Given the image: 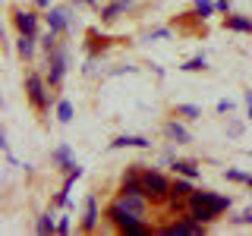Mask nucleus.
Segmentation results:
<instances>
[{"mask_svg":"<svg viewBox=\"0 0 252 236\" xmlns=\"http://www.w3.org/2000/svg\"><path fill=\"white\" fill-rule=\"evenodd\" d=\"M98 220H101V214H98V199L89 195V199H85V214H82V230L85 233H94V230H98Z\"/></svg>","mask_w":252,"mask_h":236,"instance_id":"10","label":"nucleus"},{"mask_svg":"<svg viewBox=\"0 0 252 236\" xmlns=\"http://www.w3.org/2000/svg\"><path fill=\"white\" fill-rule=\"evenodd\" d=\"M224 29H230V31H246V35H252V19H249V16H240V13H227V16H224Z\"/></svg>","mask_w":252,"mask_h":236,"instance_id":"14","label":"nucleus"},{"mask_svg":"<svg viewBox=\"0 0 252 236\" xmlns=\"http://www.w3.org/2000/svg\"><path fill=\"white\" fill-rule=\"evenodd\" d=\"M158 233H161V236H202L205 224H199V220H192V217H183V220H177V224L161 227Z\"/></svg>","mask_w":252,"mask_h":236,"instance_id":"7","label":"nucleus"},{"mask_svg":"<svg viewBox=\"0 0 252 236\" xmlns=\"http://www.w3.org/2000/svg\"><path fill=\"white\" fill-rule=\"evenodd\" d=\"M41 47H44V51H54V47H57V31L47 29V35L41 38Z\"/></svg>","mask_w":252,"mask_h":236,"instance_id":"25","label":"nucleus"},{"mask_svg":"<svg viewBox=\"0 0 252 236\" xmlns=\"http://www.w3.org/2000/svg\"><path fill=\"white\" fill-rule=\"evenodd\" d=\"M66 66H69V57H66V47H54V51H47V82L57 88L63 82V76H66Z\"/></svg>","mask_w":252,"mask_h":236,"instance_id":"4","label":"nucleus"},{"mask_svg":"<svg viewBox=\"0 0 252 236\" xmlns=\"http://www.w3.org/2000/svg\"><path fill=\"white\" fill-rule=\"evenodd\" d=\"M246 104H249V117H252V91L246 94Z\"/></svg>","mask_w":252,"mask_h":236,"instance_id":"33","label":"nucleus"},{"mask_svg":"<svg viewBox=\"0 0 252 236\" xmlns=\"http://www.w3.org/2000/svg\"><path fill=\"white\" fill-rule=\"evenodd\" d=\"M73 3H79V6H94V0H73Z\"/></svg>","mask_w":252,"mask_h":236,"instance_id":"32","label":"nucleus"},{"mask_svg":"<svg viewBox=\"0 0 252 236\" xmlns=\"http://www.w3.org/2000/svg\"><path fill=\"white\" fill-rule=\"evenodd\" d=\"M32 3H35V6H41V10H51V3H54V0H32Z\"/></svg>","mask_w":252,"mask_h":236,"instance_id":"31","label":"nucleus"},{"mask_svg":"<svg viewBox=\"0 0 252 236\" xmlns=\"http://www.w3.org/2000/svg\"><path fill=\"white\" fill-rule=\"evenodd\" d=\"M170 167L177 170L180 177H189V179H199V173H202L195 161H180V157H177V161H170Z\"/></svg>","mask_w":252,"mask_h":236,"instance_id":"16","label":"nucleus"},{"mask_svg":"<svg viewBox=\"0 0 252 236\" xmlns=\"http://www.w3.org/2000/svg\"><path fill=\"white\" fill-rule=\"evenodd\" d=\"M57 233H69V217H63L57 224Z\"/></svg>","mask_w":252,"mask_h":236,"instance_id":"29","label":"nucleus"},{"mask_svg":"<svg viewBox=\"0 0 252 236\" xmlns=\"http://www.w3.org/2000/svg\"><path fill=\"white\" fill-rule=\"evenodd\" d=\"M44 19H47V29L57 31V35H63V31L73 29V10H69V6H51Z\"/></svg>","mask_w":252,"mask_h":236,"instance_id":"6","label":"nucleus"},{"mask_svg":"<svg viewBox=\"0 0 252 236\" xmlns=\"http://www.w3.org/2000/svg\"><path fill=\"white\" fill-rule=\"evenodd\" d=\"M126 10H132V0H110L101 6V22H117Z\"/></svg>","mask_w":252,"mask_h":236,"instance_id":"9","label":"nucleus"},{"mask_svg":"<svg viewBox=\"0 0 252 236\" xmlns=\"http://www.w3.org/2000/svg\"><path fill=\"white\" fill-rule=\"evenodd\" d=\"M57 120L60 123H69V120H73V104H69V101H60V104H57Z\"/></svg>","mask_w":252,"mask_h":236,"instance_id":"24","label":"nucleus"},{"mask_svg":"<svg viewBox=\"0 0 252 236\" xmlns=\"http://www.w3.org/2000/svg\"><path fill=\"white\" fill-rule=\"evenodd\" d=\"M164 132H167V139L177 142V145H189V142H192V132H189L180 120H167L164 123Z\"/></svg>","mask_w":252,"mask_h":236,"instance_id":"11","label":"nucleus"},{"mask_svg":"<svg viewBox=\"0 0 252 236\" xmlns=\"http://www.w3.org/2000/svg\"><path fill=\"white\" fill-rule=\"evenodd\" d=\"M114 44V38H107V35H98V31H89V41H85V51H89V57H98V54H104L107 47Z\"/></svg>","mask_w":252,"mask_h":236,"instance_id":"12","label":"nucleus"},{"mask_svg":"<svg viewBox=\"0 0 252 236\" xmlns=\"http://www.w3.org/2000/svg\"><path fill=\"white\" fill-rule=\"evenodd\" d=\"M16 51H19V57L32 60L35 57V35H19L16 38Z\"/></svg>","mask_w":252,"mask_h":236,"instance_id":"17","label":"nucleus"},{"mask_svg":"<svg viewBox=\"0 0 252 236\" xmlns=\"http://www.w3.org/2000/svg\"><path fill=\"white\" fill-rule=\"evenodd\" d=\"M148 145H152V142L145 136H117L110 142V148H148Z\"/></svg>","mask_w":252,"mask_h":236,"instance_id":"15","label":"nucleus"},{"mask_svg":"<svg viewBox=\"0 0 252 236\" xmlns=\"http://www.w3.org/2000/svg\"><path fill=\"white\" fill-rule=\"evenodd\" d=\"M227 208H230V199L220 195V192H211V189L192 192L186 199V217L199 220V224H211V220H218Z\"/></svg>","mask_w":252,"mask_h":236,"instance_id":"1","label":"nucleus"},{"mask_svg":"<svg viewBox=\"0 0 252 236\" xmlns=\"http://www.w3.org/2000/svg\"><path fill=\"white\" fill-rule=\"evenodd\" d=\"M47 85H51V82H44L38 73H29V76H26V94H29V104L35 107V110H47V107H51Z\"/></svg>","mask_w":252,"mask_h":236,"instance_id":"3","label":"nucleus"},{"mask_svg":"<svg viewBox=\"0 0 252 236\" xmlns=\"http://www.w3.org/2000/svg\"><path fill=\"white\" fill-rule=\"evenodd\" d=\"M158 38H170V29H155L152 35H148V41H158Z\"/></svg>","mask_w":252,"mask_h":236,"instance_id":"27","label":"nucleus"},{"mask_svg":"<svg viewBox=\"0 0 252 236\" xmlns=\"http://www.w3.org/2000/svg\"><path fill=\"white\" fill-rule=\"evenodd\" d=\"M233 224H252V208H246L240 217H233Z\"/></svg>","mask_w":252,"mask_h":236,"instance_id":"28","label":"nucleus"},{"mask_svg":"<svg viewBox=\"0 0 252 236\" xmlns=\"http://www.w3.org/2000/svg\"><path fill=\"white\" fill-rule=\"evenodd\" d=\"M215 10H218V3H215V0H195V3H192V13L199 16L202 22L208 19V16H215Z\"/></svg>","mask_w":252,"mask_h":236,"instance_id":"18","label":"nucleus"},{"mask_svg":"<svg viewBox=\"0 0 252 236\" xmlns=\"http://www.w3.org/2000/svg\"><path fill=\"white\" fill-rule=\"evenodd\" d=\"M173 117H183V120H199V117H202V107L199 104H177V107H173Z\"/></svg>","mask_w":252,"mask_h":236,"instance_id":"19","label":"nucleus"},{"mask_svg":"<svg viewBox=\"0 0 252 236\" xmlns=\"http://www.w3.org/2000/svg\"><path fill=\"white\" fill-rule=\"evenodd\" d=\"M117 205H123V208L129 211L132 217H142V220L148 217V195H145V192H123V189H120Z\"/></svg>","mask_w":252,"mask_h":236,"instance_id":"5","label":"nucleus"},{"mask_svg":"<svg viewBox=\"0 0 252 236\" xmlns=\"http://www.w3.org/2000/svg\"><path fill=\"white\" fill-rule=\"evenodd\" d=\"M230 110H233V101L230 98H220L218 101V114H230Z\"/></svg>","mask_w":252,"mask_h":236,"instance_id":"26","label":"nucleus"},{"mask_svg":"<svg viewBox=\"0 0 252 236\" xmlns=\"http://www.w3.org/2000/svg\"><path fill=\"white\" fill-rule=\"evenodd\" d=\"M123 233H126V236H152V227H148L145 220H132V224L126 227Z\"/></svg>","mask_w":252,"mask_h":236,"instance_id":"21","label":"nucleus"},{"mask_svg":"<svg viewBox=\"0 0 252 236\" xmlns=\"http://www.w3.org/2000/svg\"><path fill=\"white\" fill-rule=\"evenodd\" d=\"M13 26L19 35H38V13L35 10H13Z\"/></svg>","mask_w":252,"mask_h":236,"instance_id":"8","label":"nucleus"},{"mask_svg":"<svg viewBox=\"0 0 252 236\" xmlns=\"http://www.w3.org/2000/svg\"><path fill=\"white\" fill-rule=\"evenodd\" d=\"M205 66H208V60H205V54H199V57L186 60V63H183V66H180V69H183V73H202Z\"/></svg>","mask_w":252,"mask_h":236,"instance_id":"22","label":"nucleus"},{"mask_svg":"<svg viewBox=\"0 0 252 236\" xmlns=\"http://www.w3.org/2000/svg\"><path fill=\"white\" fill-rule=\"evenodd\" d=\"M142 189H145V195H148L152 205H161V202H170L173 183L161 170H142Z\"/></svg>","mask_w":252,"mask_h":236,"instance_id":"2","label":"nucleus"},{"mask_svg":"<svg viewBox=\"0 0 252 236\" xmlns=\"http://www.w3.org/2000/svg\"><path fill=\"white\" fill-rule=\"evenodd\" d=\"M35 230L41 233V236H51V233H57V224H54V217H51V214H38Z\"/></svg>","mask_w":252,"mask_h":236,"instance_id":"20","label":"nucleus"},{"mask_svg":"<svg viewBox=\"0 0 252 236\" xmlns=\"http://www.w3.org/2000/svg\"><path fill=\"white\" fill-rule=\"evenodd\" d=\"M224 177L230 179V183H243V186H249V189H252V173H243V170H227Z\"/></svg>","mask_w":252,"mask_h":236,"instance_id":"23","label":"nucleus"},{"mask_svg":"<svg viewBox=\"0 0 252 236\" xmlns=\"http://www.w3.org/2000/svg\"><path fill=\"white\" fill-rule=\"evenodd\" d=\"M51 161L57 164L63 173L76 167V157H73V151H69V145H57V148H54V154H51Z\"/></svg>","mask_w":252,"mask_h":236,"instance_id":"13","label":"nucleus"},{"mask_svg":"<svg viewBox=\"0 0 252 236\" xmlns=\"http://www.w3.org/2000/svg\"><path fill=\"white\" fill-rule=\"evenodd\" d=\"M215 3H218L220 13H230V0H215Z\"/></svg>","mask_w":252,"mask_h":236,"instance_id":"30","label":"nucleus"}]
</instances>
